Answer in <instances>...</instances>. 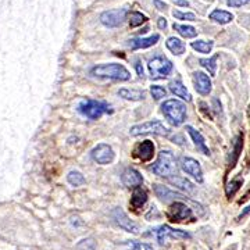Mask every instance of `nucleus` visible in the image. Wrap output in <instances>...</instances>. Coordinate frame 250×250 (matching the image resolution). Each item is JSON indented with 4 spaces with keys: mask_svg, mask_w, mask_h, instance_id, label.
<instances>
[{
    "mask_svg": "<svg viewBox=\"0 0 250 250\" xmlns=\"http://www.w3.org/2000/svg\"><path fill=\"white\" fill-rule=\"evenodd\" d=\"M177 158L170 150H161L158 153L156 163L150 167V171H153L156 175L164 178H171V175H177Z\"/></svg>",
    "mask_w": 250,
    "mask_h": 250,
    "instance_id": "nucleus-1",
    "label": "nucleus"
},
{
    "mask_svg": "<svg viewBox=\"0 0 250 250\" xmlns=\"http://www.w3.org/2000/svg\"><path fill=\"white\" fill-rule=\"evenodd\" d=\"M91 74L97 78H107V79H115V81H128L131 79V74L121 64H100L91 70Z\"/></svg>",
    "mask_w": 250,
    "mask_h": 250,
    "instance_id": "nucleus-2",
    "label": "nucleus"
},
{
    "mask_svg": "<svg viewBox=\"0 0 250 250\" xmlns=\"http://www.w3.org/2000/svg\"><path fill=\"white\" fill-rule=\"evenodd\" d=\"M161 111L167 117V120L175 126L184 124L187 120V106L175 99L166 100L161 104Z\"/></svg>",
    "mask_w": 250,
    "mask_h": 250,
    "instance_id": "nucleus-3",
    "label": "nucleus"
},
{
    "mask_svg": "<svg viewBox=\"0 0 250 250\" xmlns=\"http://www.w3.org/2000/svg\"><path fill=\"white\" fill-rule=\"evenodd\" d=\"M129 134L132 136L139 135H158V136H167L170 134V128L166 126L163 123L153 120V121H146L142 124L134 125L129 129Z\"/></svg>",
    "mask_w": 250,
    "mask_h": 250,
    "instance_id": "nucleus-4",
    "label": "nucleus"
},
{
    "mask_svg": "<svg viewBox=\"0 0 250 250\" xmlns=\"http://www.w3.org/2000/svg\"><path fill=\"white\" fill-rule=\"evenodd\" d=\"M78 110L79 113L91 120H99L104 113L109 111V107L107 104L103 102H97V100H91V99H86L82 100L79 106H78Z\"/></svg>",
    "mask_w": 250,
    "mask_h": 250,
    "instance_id": "nucleus-5",
    "label": "nucleus"
},
{
    "mask_svg": "<svg viewBox=\"0 0 250 250\" xmlns=\"http://www.w3.org/2000/svg\"><path fill=\"white\" fill-rule=\"evenodd\" d=\"M147 67H149L150 77L153 79L166 78L167 75H170V73L172 71V62L167 60L166 57H161V56H157L155 59H152L147 64Z\"/></svg>",
    "mask_w": 250,
    "mask_h": 250,
    "instance_id": "nucleus-6",
    "label": "nucleus"
},
{
    "mask_svg": "<svg viewBox=\"0 0 250 250\" xmlns=\"http://www.w3.org/2000/svg\"><path fill=\"white\" fill-rule=\"evenodd\" d=\"M152 235H155V238L160 245L167 243L168 239H189L190 235L188 232H184L181 229H174L168 225H161L158 228L152 231Z\"/></svg>",
    "mask_w": 250,
    "mask_h": 250,
    "instance_id": "nucleus-7",
    "label": "nucleus"
},
{
    "mask_svg": "<svg viewBox=\"0 0 250 250\" xmlns=\"http://www.w3.org/2000/svg\"><path fill=\"white\" fill-rule=\"evenodd\" d=\"M167 217L171 222H185L193 219L192 210L182 202H174L167 211Z\"/></svg>",
    "mask_w": 250,
    "mask_h": 250,
    "instance_id": "nucleus-8",
    "label": "nucleus"
},
{
    "mask_svg": "<svg viewBox=\"0 0 250 250\" xmlns=\"http://www.w3.org/2000/svg\"><path fill=\"white\" fill-rule=\"evenodd\" d=\"M91 155L94 161L102 166L110 164L114 160V152H113L111 146L106 145V143H99L97 146H94Z\"/></svg>",
    "mask_w": 250,
    "mask_h": 250,
    "instance_id": "nucleus-9",
    "label": "nucleus"
},
{
    "mask_svg": "<svg viewBox=\"0 0 250 250\" xmlns=\"http://www.w3.org/2000/svg\"><path fill=\"white\" fill-rule=\"evenodd\" d=\"M126 17V10L125 9H115V10H109L102 13L100 21L102 24L109 27V28H115L124 22Z\"/></svg>",
    "mask_w": 250,
    "mask_h": 250,
    "instance_id": "nucleus-10",
    "label": "nucleus"
},
{
    "mask_svg": "<svg viewBox=\"0 0 250 250\" xmlns=\"http://www.w3.org/2000/svg\"><path fill=\"white\" fill-rule=\"evenodd\" d=\"M181 168L187 172L188 175L195 178L198 182H203V171L199 164L198 160L192 157H182L181 158Z\"/></svg>",
    "mask_w": 250,
    "mask_h": 250,
    "instance_id": "nucleus-11",
    "label": "nucleus"
},
{
    "mask_svg": "<svg viewBox=\"0 0 250 250\" xmlns=\"http://www.w3.org/2000/svg\"><path fill=\"white\" fill-rule=\"evenodd\" d=\"M113 217H114L115 222H117L121 228L125 229L126 232H132V234H138V232H139L138 225H136L135 222H132V221L129 219V217L125 214L124 210H123L121 207L114 208V211H113Z\"/></svg>",
    "mask_w": 250,
    "mask_h": 250,
    "instance_id": "nucleus-12",
    "label": "nucleus"
},
{
    "mask_svg": "<svg viewBox=\"0 0 250 250\" xmlns=\"http://www.w3.org/2000/svg\"><path fill=\"white\" fill-rule=\"evenodd\" d=\"M155 156V145L152 141H143L134 149V157L141 161H150Z\"/></svg>",
    "mask_w": 250,
    "mask_h": 250,
    "instance_id": "nucleus-13",
    "label": "nucleus"
},
{
    "mask_svg": "<svg viewBox=\"0 0 250 250\" xmlns=\"http://www.w3.org/2000/svg\"><path fill=\"white\" fill-rule=\"evenodd\" d=\"M121 181L126 188H138L139 185H142L143 177L135 168H126L121 175Z\"/></svg>",
    "mask_w": 250,
    "mask_h": 250,
    "instance_id": "nucleus-14",
    "label": "nucleus"
},
{
    "mask_svg": "<svg viewBox=\"0 0 250 250\" xmlns=\"http://www.w3.org/2000/svg\"><path fill=\"white\" fill-rule=\"evenodd\" d=\"M193 82H195V89L198 91L200 94H208L211 92V81L208 78V75L204 73H198L193 74Z\"/></svg>",
    "mask_w": 250,
    "mask_h": 250,
    "instance_id": "nucleus-15",
    "label": "nucleus"
},
{
    "mask_svg": "<svg viewBox=\"0 0 250 250\" xmlns=\"http://www.w3.org/2000/svg\"><path fill=\"white\" fill-rule=\"evenodd\" d=\"M187 131H188V134L190 135V138H192V141H193L195 146L198 147V150H200V152H202L203 155L208 156V155H210V150H208L207 145H206V141H204L203 135H202V134H200L199 131L193 129L192 126H189V125L187 126Z\"/></svg>",
    "mask_w": 250,
    "mask_h": 250,
    "instance_id": "nucleus-16",
    "label": "nucleus"
},
{
    "mask_svg": "<svg viewBox=\"0 0 250 250\" xmlns=\"http://www.w3.org/2000/svg\"><path fill=\"white\" fill-rule=\"evenodd\" d=\"M160 39L158 35H153V36H149V38H135V39H131L128 41V46L131 49H146V47H150L153 45H156L157 41Z\"/></svg>",
    "mask_w": 250,
    "mask_h": 250,
    "instance_id": "nucleus-17",
    "label": "nucleus"
},
{
    "mask_svg": "<svg viewBox=\"0 0 250 250\" xmlns=\"http://www.w3.org/2000/svg\"><path fill=\"white\" fill-rule=\"evenodd\" d=\"M155 193L157 195V198H160L163 202H170V200H175V199H187L184 195L175 193L163 185H155Z\"/></svg>",
    "mask_w": 250,
    "mask_h": 250,
    "instance_id": "nucleus-18",
    "label": "nucleus"
},
{
    "mask_svg": "<svg viewBox=\"0 0 250 250\" xmlns=\"http://www.w3.org/2000/svg\"><path fill=\"white\" fill-rule=\"evenodd\" d=\"M147 202V193L142 188H135L134 193H132V198H131V206L132 208H142L145 206V203Z\"/></svg>",
    "mask_w": 250,
    "mask_h": 250,
    "instance_id": "nucleus-19",
    "label": "nucleus"
},
{
    "mask_svg": "<svg viewBox=\"0 0 250 250\" xmlns=\"http://www.w3.org/2000/svg\"><path fill=\"white\" fill-rule=\"evenodd\" d=\"M170 89H171V92L175 94V96H178V97H181V99H184V100H187V102H190V100H192V96L188 92L187 86H184L181 81H174V82L170 83Z\"/></svg>",
    "mask_w": 250,
    "mask_h": 250,
    "instance_id": "nucleus-20",
    "label": "nucleus"
},
{
    "mask_svg": "<svg viewBox=\"0 0 250 250\" xmlns=\"http://www.w3.org/2000/svg\"><path fill=\"white\" fill-rule=\"evenodd\" d=\"M168 181H170V184H172L174 187L179 188V189L185 190V192H188V193L195 192V187H193V184H192V182H189L187 178L175 175V177L168 178Z\"/></svg>",
    "mask_w": 250,
    "mask_h": 250,
    "instance_id": "nucleus-21",
    "label": "nucleus"
},
{
    "mask_svg": "<svg viewBox=\"0 0 250 250\" xmlns=\"http://www.w3.org/2000/svg\"><path fill=\"white\" fill-rule=\"evenodd\" d=\"M242 146H243V136L238 135L234 139V143H232V153L229 157V166L231 167L235 166V163L239 157L240 150H242Z\"/></svg>",
    "mask_w": 250,
    "mask_h": 250,
    "instance_id": "nucleus-22",
    "label": "nucleus"
},
{
    "mask_svg": "<svg viewBox=\"0 0 250 250\" xmlns=\"http://www.w3.org/2000/svg\"><path fill=\"white\" fill-rule=\"evenodd\" d=\"M210 20H213L214 22H219V24H228V22L234 20V16L228 11L214 10L210 14Z\"/></svg>",
    "mask_w": 250,
    "mask_h": 250,
    "instance_id": "nucleus-23",
    "label": "nucleus"
},
{
    "mask_svg": "<svg viewBox=\"0 0 250 250\" xmlns=\"http://www.w3.org/2000/svg\"><path fill=\"white\" fill-rule=\"evenodd\" d=\"M167 47H168V50L170 52H172L174 54H182V53L185 52V43L181 41V39H178V38H170L168 41H167Z\"/></svg>",
    "mask_w": 250,
    "mask_h": 250,
    "instance_id": "nucleus-24",
    "label": "nucleus"
},
{
    "mask_svg": "<svg viewBox=\"0 0 250 250\" xmlns=\"http://www.w3.org/2000/svg\"><path fill=\"white\" fill-rule=\"evenodd\" d=\"M118 94L121 97H124L126 100H132V102H136V100H143L145 99V92L143 91H135V89H121Z\"/></svg>",
    "mask_w": 250,
    "mask_h": 250,
    "instance_id": "nucleus-25",
    "label": "nucleus"
},
{
    "mask_svg": "<svg viewBox=\"0 0 250 250\" xmlns=\"http://www.w3.org/2000/svg\"><path fill=\"white\" fill-rule=\"evenodd\" d=\"M172 27H174V30H175L181 36H184V38H195V36L198 35V31H196L193 27H190V25L174 24Z\"/></svg>",
    "mask_w": 250,
    "mask_h": 250,
    "instance_id": "nucleus-26",
    "label": "nucleus"
},
{
    "mask_svg": "<svg viewBox=\"0 0 250 250\" xmlns=\"http://www.w3.org/2000/svg\"><path fill=\"white\" fill-rule=\"evenodd\" d=\"M67 181L73 187H81V185L85 184V177L79 171H70L68 175H67Z\"/></svg>",
    "mask_w": 250,
    "mask_h": 250,
    "instance_id": "nucleus-27",
    "label": "nucleus"
},
{
    "mask_svg": "<svg viewBox=\"0 0 250 250\" xmlns=\"http://www.w3.org/2000/svg\"><path fill=\"white\" fill-rule=\"evenodd\" d=\"M200 64L207 70L210 75H216V71H217V56H213L210 59H202Z\"/></svg>",
    "mask_w": 250,
    "mask_h": 250,
    "instance_id": "nucleus-28",
    "label": "nucleus"
},
{
    "mask_svg": "<svg viewBox=\"0 0 250 250\" xmlns=\"http://www.w3.org/2000/svg\"><path fill=\"white\" fill-rule=\"evenodd\" d=\"M213 46H214V43L211 41L192 42V47H193L195 50H198L199 53H210L211 52V49H213Z\"/></svg>",
    "mask_w": 250,
    "mask_h": 250,
    "instance_id": "nucleus-29",
    "label": "nucleus"
},
{
    "mask_svg": "<svg viewBox=\"0 0 250 250\" xmlns=\"http://www.w3.org/2000/svg\"><path fill=\"white\" fill-rule=\"evenodd\" d=\"M146 20H147V18H146L142 13H139V11H132L131 16H129V25H131V28H135V27L142 25Z\"/></svg>",
    "mask_w": 250,
    "mask_h": 250,
    "instance_id": "nucleus-30",
    "label": "nucleus"
},
{
    "mask_svg": "<svg viewBox=\"0 0 250 250\" xmlns=\"http://www.w3.org/2000/svg\"><path fill=\"white\" fill-rule=\"evenodd\" d=\"M125 250H155L147 243H141V242H128L125 245Z\"/></svg>",
    "mask_w": 250,
    "mask_h": 250,
    "instance_id": "nucleus-31",
    "label": "nucleus"
},
{
    "mask_svg": "<svg viewBox=\"0 0 250 250\" xmlns=\"http://www.w3.org/2000/svg\"><path fill=\"white\" fill-rule=\"evenodd\" d=\"M150 94L152 96L156 99V100H160V99H163V97H166L167 94V91L163 88V86H158V85H153L152 88H150Z\"/></svg>",
    "mask_w": 250,
    "mask_h": 250,
    "instance_id": "nucleus-32",
    "label": "nucleus"
},
{
    "mask_svg": "<svg viewBox=\"0 0 250 250\" xmlns=\"http://www.w3.org/2000/svg\"><path fill=\"white\" fill-rule=\"evenodd\" d=\"M240 187H242V181H231L228 184V187H227V196L232 198L239 190Z\"/></svg>",
    "mask_w": 250,
    "mask_h": 250,
    "instance_id": "nucleus-33",
    "label": "nucleus"
},
{
    "mask_svg": "<svg viewBox=\"0 0 250 250\" xmlns=\"http://www.w3.org/2000/svg\"><path fill=\"white\" fill-rule=\"evenodd\" d=\"M172 16H174L177 20H188V21L196 20V17H195V14H193V13H182V11H179V10H174L172 11Z\"/></svg>",
    "mask_w": 250,
    "mask_h": 250,
    "instance_id": "nucleus-34",
    "label": "nucleus"
},
{
    "mask_svg": "<svg viewBox=\"0 0 250 250\" xmlns=\"http://www.w3.org/2000/svg\"><path fill=\"white\" fill-rule=\"evenodd\" d=\"M250 0H227L229 7H242L245 4H249Z\"/></svg>",
    "mask_w": 250,
    "mask_h": 250,
    "instance_id": "nucleus-35",
    "label": "nucleus"
},
{
    "mask_svg": "<svg viewBox=\"0 0 250 250\" xmlns=\"http://www.w3.org/2000/svg\"><path fill=\"white\" fill-rule=\"evenodd\" d=\"M135 68H136V73H138V75L142 78V77H143V68H142V64L138 62L135 64Z\"/></svg>",
    "mask_w": 250,
    "mask_h": 250,
    "instance_id": "nucleus-36",
    "label": "nucleus"
},
{
    "mask_svg": "<svg viewBox=\"0 0 250 250\" xmlns=\"http://www.w3.org/2000/svg\"><path fill=\"white\" fill-rule=\"evenodd\" d=\"M157 24H158V28H160V30H166L167 28V20L166 18H163V17L158 18V22H157Z\"/></svg>",
    "mask_w": 250,
    "mask_h": 250,
    "instance_id": "nucleus-37",
    "label": "nucleus"
},
{
    "mask_svg": "<svg viewBox=\"0 0 250 250\" xmlns=\"http://www.w3.org/2000/svg\"><path fill=\"white\" fill-rule=\"evenodd\" d=\"M155 3H156V6H157V9H158V10H166V9H167L166 3H161L160 0H155Z\"/></svg>",
    "mask_w": 250,
    "mask_h": 250,
    "instance_id": "nucleus-38",
    "label": "nucleus"
},
{
    "mask_svg": "<svg viewBox=\"0 0 250 250\" xmlns=\"http://www.w3.org/2000/svg\"><path fill=\"white\" fill-rule=\"evenodd\" d=\"M249 213H250V204H249V206H248V207L245 208V210H243V211H242V213H240L239 219H243V217H245V216H248V214H249Z\"/></svg>",
    "mask_w": 250,
    "mask_h": 250,
    "instance_id": "nucleus-39",
    "label": "nucleus"
},
{
    "mask_svg": "<svg viewBox=\"0 0 250 250\" xmlns=\"http://www.w3.org/2000/svg\"><path fill=\"white\" fill-rule=\"evenodd\" d=\"M175 4H178V6H185V7L189 6V3H188L187 0H175Z\"/></svg>",
    "mask_w": 250,
    "mask_h": 250,
    "instance_id": "nucleus-40",
    "label": "nucleus"
}]
</instances>
